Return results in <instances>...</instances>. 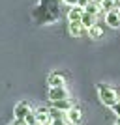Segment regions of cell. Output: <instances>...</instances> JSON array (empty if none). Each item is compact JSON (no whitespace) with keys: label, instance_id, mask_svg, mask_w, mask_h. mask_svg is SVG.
Here are the masks:
<instances>
[{"label":"cell","instance_id":"ac0fdd59","mask_svg":"<svg viewBox=\"0 0 120 125\" xmlns=\"http://www.w3.org/2000/svg\"><path fill=\"white\" fill-rule=\"evenodd\" d=\"M51 125H68L66 121H64V118H56V120H53Z\"/></svg>","mask_w":120,"mask_h":125},{"label":"cell","instance_id":"6da1fadb","mask_svg":"<svg viewBox=\"0 0 120 125\" xmlns=\"http://www.w3.org/2000/svg\"><path fill=\"white\" fill-rule=\"evenodd\" d=\"M32 19L40 26L56 22L60 19V0H38L32 10Z\"/></svg>","mask_w":120,"mask_h":125},{"label":"cell","instance_id":"4fadbf2b","mask_svg":"<svg viewBox=\"0 0 120 125\" xmlns=\"http://www.w3.org/2000/svg\"><path fill=\"white\" fill-rule=\"evenodd\" d=\"M86 32H88L90 39H99V37L103 36V32H105V30H103V28H101V26L98 24V22H96V24L92 26V28H88V30H86Z\"/></svg>","mask_w":120,"mask_h":125},{"label":"cell","instance_id":"ba28073f","mask_svg":"<svg viewBox=\"0 0 120 125\" xmlns=\"http://www.w3.org/2000/svg\"><path fill=\"white\" fill-rule=\"evenodd\" d=\"M47 82H49V88H54V86H64V75L62 73H58V71H54V73L49 75L47 78Z\"/></svg>","mask_w":120,"mask_h":125},{"label":"cell","instance_id":"9c48e42d","mask_svg":"<svg viewBox=\"0 0 120 125\" xmlns=\"http://www.w3.org/2000/svg\"><path fill=\"white\" fill-rule=\"evenodd\" d=\"M83 30H84V26L81 24V21H71L68 24V32H69L71 37H79L81 34H83Z\"/></svg>","mask_w":120,"mask_h":125},{"label":"cell","instance_id":"8fae6325","mask_svg":"<svg viewBox=\"0 0 120 125\" xmlns=\"http://www.w3.org/2000/svg\"><path fill=\"white\" fill-rule=\"evenodd\" d=\"M81 24L88 30V28H92V26L96 24V15H92V13H88V11H83V17H81Z\"/></svg>","mask_w":120,"mask_h":125},{"label":"cell","instance_id":"2e32d148","mask_svg":"<svg viewBox=\"0 0 120 125\" xmlns=\"http://www.w3.org/2000/svg\"><path fill=\"white\" fill-rule=\"evenodd\" d=\"M26 123H28V125H38V121H36V114H34V112H30V114H28V116H26Z\"/></svg>","mask_w":120,"mask_h":125},{"label":"cell","instance_id":"7c38bea8","mask_svg":"<svg viewBox=\"0 0 120 125\" xmlns=\"http://www.w3.org/2000/svg\"><path fill=\"white\" fill-rule=\"evenodd\" d=\"M83 8H79V6H73L71 10L68 11V21H81V17H83Z\"/></svg>","mask_w":120,"mask_h":125},{"label":"cell","instance_id":"7a4b0ae2","mask_svg":"<svg viewBox=\"0 0 120 125\" xmlns=\"http://www.w3.org/2000/svg\"><path fill=\"white\" fill-rule=\"evenodd\" d=\"M98 97L99 101L105 104V106H113V104L118 103V92H116L113 86H109V84L105 82H99L98 84Z\"/></svg>","mask_w":120,"mask_h":125},{"label":"cell","instance_id":"5b68a950","mask_svg":"<svg viewBox=\"0 0 120 125\" xmlns=\"http://www.w3.org/2000/svg\"><path fill=\"white\" fill-rule=\"evenodd\" d=\"M105 24L109 28H120V10H111L105 13Z\"/></svg>","mask_w":120,"mask_h":125},{"label":"cell","instance_id":"5bb4252c","mask_svg":"<svg viewBox=\"0 0 120 125\" xmlns=\"http://www.w3.org/2000/svg\"><path fill=\"white\" fill-rule=\"evenodd\" d=\"M99 8H101L105 13H107V11H111V10H116V0H101Z\"/></svg>","mask_w":120,"mask_h":125},{"label":"cell","instance_id":"d6986e66","mask_svg":"<svg viewBox=\"0 0 120 125\" xmlns=\"http://www.w3.org/2000/svg\"><path fill=\"white\" fill-rule=\"evenodd\" d=\"M90 2H92V0H79V8H83V10H84V8H86V6H88L90 4Z\"/></svg>","mask_w":120,"mask_h":125},{"label":"cell","instance_id":"277c9868","mask_svg":"<svg viewBox=\"0 0 120 125\" xmlns=\"http://www.w3.org/2000/svg\"><path fill=\"white\" fill-rule=\"evenodd\" d=\"M30 112H34L32 110V106L26 101H23V103H17L15 108H13V114H15V120H26V116L30 114Z\"/></svg>","mask_w":120,"mask_h":125},{"label":"cell","instance_id":"52a82bcc","mask_svg":"<svg viewBox=\"0 0 120 125\" xmlns=\"http://www.w3.org/2000/svg\"><path fill=\"white\" fill-rule=\"evenodd\" d=\"M66 120H68L71 125H79L81 121H83V112H81V108L71 106V108L66 112Z\"/></svg>","mask_w":120,"mask_h":125},{"label":"cell","instance_id":"9a60e30c","mask_svg":"<svg viewBox=\"0 0 120 125\" xmlns=\"http://www.w3.org/2000/svg\"><path fill=\"white\" fill-rule=\"evenodd\" d=\"M99 10H101V8H99V4H96V2H90V4L84 8V11H88V13H92V15H96V17H98Z\"/></svg>","mask_w":120,"mask_h":125},{"label":"cell","instance_id":"8992f818","mask_svg":"<svg viewBox=\"0 0 120 125\" xmlns=\"http://www.w3.org/2000/svg\"><path fill=\"white\" fill-rule=\"evenodd\" d=\"M58 99H68V90H66V86L49 88V101H58Z\"/></svg>","mask_w":120,"mask_h":125},{"label":"cell","instance_id":"603a6c76","mask_svg":"<svg viewBox=\"0 0 120 125\" xmlns=\"http://www.w3.org/2000/svg\"><path fill=\"white\" fill-rule=\"evenodd\" d=\"M116 125H120V120H118V123H116Z\"/></svg>","mask_w":120,"mask_h":125},{"label":"cell","instance_id":"44dd1931","mask_svg":"<svg viewBox=\"0 0 120 125\" xmlns=\"http://www.w3.org/2000/svg\"><path fill=\"white\" fill-rule=\"evenodd\" d=\"M11 125H28V123H26L25 120H15V121H13Z\"/></svg>","mask_w":120,"mask_h":125},{"label":"cell","instance_id":"7402d4cb","mask_svg":"<svg viewBox=\"0 0 120 125\" xmlns=\"http://www.w3.org/2000/svg\"><path fill=\"white\" fill-rule=\"evenodd\" d=\"M92 2H96V4H101V0H92Z\"/></svg>","mask_w":120,"mask_h":125},{"label":"cell","instance_id":"cb8c5ba5","mask_svg":"<svg viewBox=\"0 0 120 125\" xmlns=\"http://www.w3.org/2000/svg\"><path fill=\"white\" fill-rule=\"evenodd\" d=\"M118 10H120V8H118Z\"/></svg>","mask_w":120,"mask_h":125},{"label":"cell","instance_id":"30bf717a","mask_svg":"<svg viewBox=\"0 0 120 125\" xmlns=\"http://www.w3.org/2000/svg\"><path fill=\"white\" fill-rule=\"evenodd\" d=\"M51 106L56 108V110H62V112H68L73 104H71L69 99H58V101H51Z\"/></svg>","mask_w":120,"mask_h":125},{"label":"cell","instance_id":"ffe728a7","mask_svg":"<svg viewBox=\"0 0 120 125\" xmlns=\"http://www.w3.org/2000/svg\"><path fill=\"white\" fill-rule=\"evenodd\" d=\"M62 2H64V4H68L69 8H73V6H77V4H79V0H62Z\"/></svg>","mask_w":120,"mask_h":125},{"label":"cell","instance_id":"3957f363","mask_svg":"<svg viewBox=\"0 0 120 125\" xmlns=\"http://www.w3.org/2000/svg\"><path fill=\"white\" fill-rule=\"evenodd\" d=\"M34 114H36L38 125H51L53 118H51V110H49V108H45V106H40V108L34 110Z\"/></svg>","mask_w":120,"mask_h":125},{"label":"cell","instance_id":"e0dca14e","mask_svg":"<svg viewBox=\"0 0 120 125\" xmlns=\"http://www.w3.org/2000/svg\"><path fill=\"white\" fill-rule=\"evenodd\" d=\"M111 108H113V112H115V114H116V118H118V120H120V101H118V103H116V104H113Z\"/></svg>","mask_w":120,"mask_h":125}]
</instances>
